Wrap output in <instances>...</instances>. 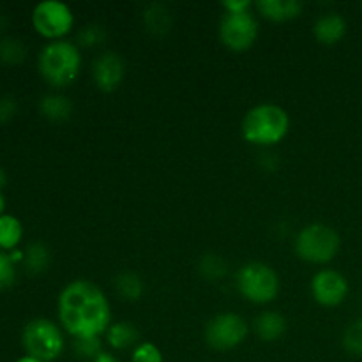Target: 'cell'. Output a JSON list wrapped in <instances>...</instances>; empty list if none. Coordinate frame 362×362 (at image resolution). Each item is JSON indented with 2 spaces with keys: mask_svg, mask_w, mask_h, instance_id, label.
Returning a JSON list of instances; mask_svg holds the SVG:
<instances>
[{
  "mask_svg": "<svg viewBox=\"0 0 362 362\" xmlns=\"http://www.w3.org/2000/svg\"><path fill=\"white\" fill-rule=\"evenodd\" d=\"M59 320L76 338H99L112 325L108 297L87 279L71 281L59 296Z\"/></svg>",
  "mask_w": 362,
  "mask_h": 362,
  "instance_id": "obj_1",
  "label": "cell"
},
{
  "mask_svg": "<svg viewBox=\"0 0 362 362\" xmlns=\"http://www.w3.org/2000/svg\"><path fill=\"white\" fill-rule=\"evenodd\" d=\"M42 80L55 88L69 87L76 81L81 69L80 49L69 41L48 42L37 59Z\"/></svg>",
  "mask_w": 362,
  "mask_h": 362,
  "instance_id": "obj_2",
  "label": "cell"
},
{
  "mask_svg": "<svg viewBox=\"0 0 362 362\" xmlns=\"http://www.w3.org/2000/svg\"><path fill=\"white\" fill-rule=\"evenodd\" d=\"M290 129L288 113L278 105H258L243 120L244 140L260 147L279 144Z\"/></svg>",
  "mask_w": 362,
  "mask_h": 362,
  "instance_id": "obj_3",
  "label": "cell"
},
{
  "mask_svg": "<svg viewBox=\"0 0 362 362\" xmlns=\"http://www.w3.org/2000/svg\"><path fill=\"white\" fill-rule=\"evenodd\" d=\"M341 239L332 226L311 223L304 226L296 239V253L310 264H327L338 255Z\"/></svg>",
  "mask_w": 362,
  "mask_h": 362,
  "instance_id": "obj_4",
  "label": "cell"
},
{
  "mask_svg": "<svg viewBox=\"0 0 362 362\" xmlns=\"http://www.w3.org/2000/svg\"><path fill=\"white\" fill-rule=\"evenodd\" d=\"M21 343L27 356L35 357L41 362L59 359L66 346L62 331L48 318H35L28 322L21 334Z\"/></svg>",
  "mask_w": 362,
  "mask_h": 362,
  "instance_id": "obj_5",
  "label": "cell"
},
{
  "mask_svg": "<svg viewBox=\"0 0 362 362\" xmlns=\"http://www.w3.org/2000/svg\"><path fill=\"white\" fill-rule=\"evenodd\" d=\"M237 288L250 303L267 304L278 297L279 278L269 265L262 262H250L237 272Z\"/></svg>",
  "mask_w": 362,
  "mask_h": 362,
  "instance_id": "obj_6",
  "label": "cell"
},
{
  "mask_svg": "<svg viewBox=\"0 0 362 362\" xmlns=\"http://www.w3.org/2000/svg\"><path fill=\"white\" fill-rule=\"evenodd\" d=\"M32 25L35 32L46 39H55L67 35L74 25V14L64 2L57 0H46V2L37 4L32 13Z\"/></svg>",
  "mask_w": 362,
  "mask_h": 362,
  "instance_id": "obj_7",
  "label": "cell"
},
{
  "mask_svg": "<svg viewBox=\"0 0 362 362\" xmlns=\"http://www.w3.org/2000/svg\"><path fill=\"white\" fill-rule=\"evenodd\" d=\"M250 332V325L235 313L216 315L205 327V341L211 349L226 352L244 343Z\"/></svg>",
  "mask_w": 362,
  "mask_h": 362,
  "instance_id": "obj_8",
  "label": "cell"
},
{
  "mask_svg": "<svg viewBox=\"0 0 362 362\" xmlns=\"http://www.w3.org/2000/svg\"><path fill=\"white\" fill-rule=\"evenodd\" d=\"M219 37L232 52H246L258 37V21L250 11L226 13L219 23Z\"/></svg>",
  "mask_w": 362,
  "mask_h": 362,
  "instance_id": "obj_9",
  "label": "cell"
},
{
  "mask_svg": "<svg viewBox=\"0 0 362 362\" xmlns=\"http://www.w3.org/2000/svg\"><path fill=\"white\" fill-rule=\"evenodd\" d=\"M349 281L345 276L332 269L317 272L311 279V293L320 306H339L349 296Z\"/></svg>",
  "mask_w": 362,
  "mask_h": 362,
  "instance_id": "obj_10",
  "label": "cell"
},
{
  "mask_svg": "<svg viewBox=\"0 0 362 362\" xmlns=\"http://www.w3.org/2000/svg\"><path fill=\"white\" fill-rule=\"evenodd\" d=\"M126 76V66L119 53L105 52L94 60L92 66V78L99 90L113 92L120 87Z\"/></svg>",
  "mask_w": 362,
  "mask_h": 362,
  "instance_id": "obj_11",
  "label": "cell"
},
{
  "mask_svg": "<svg viewBox=\"0 0 362 362\" xmlns=\"http://www.w3.org/2000/svg\"><path fill=\"white\" fill-rule=\"evenodd\" d=\"M315 37L322 42V45H336L341 41L346 34V21L341 14L338 13H327L320 16L315 23Z\"/></svg>",
  "mask_w": 362,
  "mask_h": 362,
  "instance_id": "obj_12",
  "label": "cell"
},
{
  "mask_svg": "<svg viewBox=\"0 0 362 362\" xmlns=\"http://www.w3.org/2000/svg\"><path fill=\"white\" fill-rule=\"evenodd\" d=\"M303 2L299 0H258L257 9L262 16L272 21H288L303 13Z\"/></svg>",
  "mask_w": 362,
  "mask_h": 362,
  "instance_id": "obj_13",
  "label": "cell"
},
{
  "mask_svg": "<svg viewBox=\"0 0 362 362\" xmlns=\"http://www.w3.org/2000/svg\"><path fill=\"white\" fill-rule=\"evenodd\" d=\"M286 331V320L276 311H264L255 320V332L262 341H278Z\"/></svg>",
  "mask_w": 362,
  "mask_h": 362,
  "instance_id": "obj_14",
  "label": "cell"
},
{
  "mask_svg": "<svg viewBox=\"0 0 362 362\" xmlns=\"http://www.w3.org/2000/svg\"><path fill=\"white\" fill-rule=\"evenodd\" d=\"M39 110L52 122H64L73 113V103L62 94H48L39 103Z\"/></svg>",
  "mask_w": 362,
  "mask_h": 362,
  "instance_id": "obj_15",
  "label": "cell"
},
{
  "mask_svg": "<svg viewBox=\"0 0 362 362\" xmlns=\"http://www.w3.org/2000/svg\"><path fill=\"white\" fill-rule=\"evenodd\" d=\"M106 339H108V345L115 350H126L129 346L136 345L138 339H140V332L129 322H117L112 324L106 331Z\"/></svg>",
  "mask_w": 362,
  "mask_h": 362,
  "instance_id": "obj_16",
  "label": "cell"
},
{
  "mask_svg": "<svg viewBox=\"0 0 362 362\" xmlns=\"http://www.w3.org/2000/svg\"><path fill=\"white\" fill-rule=\"evenodd\" d=\"M144 23L154 35H163L172 28V14L163 4H151L144 11Z\"/></svg>",
  "mask_w": 362,
  "mask_h": 362,
  "instance_id": "obj_17",
  "label": "cell"
},
{
  "mask_svg": "<svg viewBox=\"0 0 362 362\" xmlns=\"http://www.w3.org/2000/svg\"><path fill=\"white\" fill-rule=\"evenodd\" d=\"M49 250L42 243H34L23 253V264L30 274H41L49 267Z\"/></svg>",
  "mask_w": 362,
  "mask_h": 362,
  "instance_id": "obj_18",
  "label": "cell"
},
{
  "mask_svg": "<svg viewBox=\"0 0 362 362\" xmlns=\"http://www.w3.org/2000/svg\"><path fill=\"white\" fill-rule=\"evenodd\" d=\"M23 237V226L20 219L14 216H0V247L2 250H14Z\"/></svg>",
  "mask_w": 362,
  "mask_h": 362,
  "instance_id": "obj_19",
  "label": "cell"
},
{
  "mask_svg": "<svg viewBox=\"0 0 362 362\" xmlns=\"http://www.w3.org/2000/svg\"><path fill=\"white\" fill-rule=\"evenodd\" d=\"M115 290L122 299L138 300L144 296V281L134 272H122L115 278Z\"/></svg>",
  "mask_w": 362,
  "mask_h": 362,
  "instance_id": "obj_20",
  "label": "cell"
},
{
  "mask_svg": "<svg viewBox=\"0 0 362 362\" xmlns=\"http://www.w3.org/2000/svg\"><path fill=\"white\" fill-rule=\"evenodd\" d=\"M200 272L211 281H216L226 274V262L219 255H205L200 262Z\"/></svg>",
  "mask_w": 362,
  "mask_h": 362,
  "instance_id": "obj_21",
  "label": "cell"
},
{
  "mask_svg": "<svg viewBox=\"0 0 362 362\" xmlns=\"http://www.w3.org/2000/svg\"><path fill=\"white\" fill-rule=\"evenodd\" d=\"M343 346L352 356L362 357V318L346 327L345 334H343Z\"/></svg>",
  "mask_w": 362,
  "mask_h": 362,
  "instance_id": "obj_22",
  "label": "cell"
},
{
  "mask_svg": "<svg viewBox=\"0 0 362 362\" xmlns=\"http://www.w3.org/2000/svg\"><path fill=\"white\" fill-rule=\"evenodd\" d=\"M25 57L23 42L18 39L7 37L0 41V60L6 64H18Z\"/></svg>",
  "mask_w": 362,
  "mask_h": 362,
  "instance_id": "obj_23",
  "label": "cell"
},
{
  "mask_svg": "<svg viewBox=\"0 0 362 362\" xmlns=\"http://www.w3.org/2000/svg\"><path fill=\"white\" fill-rule=\"evenodd\" d=\"M73 350L76 357L87 361H94L103 352L99 338H76L73 343Z\"/></svg>",
  "mask_w": 362,
  "mask_h": 362,
  "instance_id": "obj_24",
  "label": "cell"
},
{
  "mask_svg": "<svg viewBox=\"0 0 362 362\" xmlns=\"http://www.w3.org/2000/svg\"><path fill=\"white\" fill-rule=\"evenodd\" d=\"M106 37L105 28L99 27V25H87L85 28H81L80 34H78V42L85 48H94L99 46Z\"/></svg>",
  "mask_w": 362,
  "mask_h": 362,
  "instance_id": "obj_25",
  "label": "cell"
},
{
  "mask_svg": "<svg viewBox=\"0 0 362 362\" xmlns=\"http://www.w3.org/2000/svg\"><path fill=\"white\" fill-rule=\"evenodd\" d=\"M131 362H163V354L154 343H140L133 350Z\"/></svg>",
  "mask_w": 362,
  "mask_h": 362,
  "instance_id": "obj_26",
  "label": "cell"
},
{
  "mask_svg": "<svg viewBox=\"0 0 362 362\" xmlns=\"http://www.w3.org/2000/svg\"><path fill=\"white\" fill-rule=\"evenodd\" d=\"M14 279H16V267L13 257L0 251V290L9 288Z\"/></svg>",
  "mask_w": 362,
  "mask_h": 362,
  "instance_id": "obj_27",
  "label": "cell"
},
{
  "mask_svg": "<svg viewBox=\"0 0 362 362\" xmlns=\"http://www.w3.org/2000/svg\"><path fill=\"white\" fill-rule=\"evenodd\" d=\"M16 113V101L11 98L0 99V122H7Z\"/></svg>",
  "mask_w": 362,
  "mask_h": 362,
  "instance_id": "obj_28",
  "label": "cell"
},
{
  "mask_svg": "<svg viewBox=\"0 0 362 362\" xmlns=\"http://www.w3.org/2000/svg\"><path fill=\"white\" fill-rule=\"evenodd\" d=\"M226 13H244V11H250L251 2L250 0H226L223 2Z\"/></svg>",
  "mask_w": 362,
  "mask_h": 362,
  "instance_id": "obj_29",
  "label": "cell"
},
{
  "mask_svg": "<svg viewBox=\"0 0 362 362\" xmlns=\"http://www.w3.org/2000/svg\"><path fill=\"white\" fill-rule=\"evenodd\" d=\"M92 362H119V361H117V357L113 356V354L105 352V350H103V352L99 354V356L95 357V359Z\"/></svg>",
  "mask_w": 362,
  "mask_h": 362,
  "instance_id": "obj_30",
  "label": "cell"
},
{
  "mask_svg": "<svg viewBox=\"0 0 362 362\" xmlns=\"http://www.w3.org/2000/svg\"><path fill=\"white\" fill-rule=\"evenodd\" d=\"M16 362H41V361H39V359H35V357L25 356V357H21V359H18Z\"/></svg>",
  "mask_w": 362,
  "mask_h": 362,
  "instance_id": "obj_31",
  "label": "cell"
},
{
  "mask_svg": "<svg viewBox=\"0 0 362 362\" xmlns=\"http://www.w3.org/2000/svg\"><path fill=\"white\" fill-rule=\"evenodd\" d=\"M4 209H6V198L0 193V216H4Z\"/></svg>",
  "mask_w": 362,
  "mask_h": 362,
  "instance_id": "obj_32",
  "label": "cell"
},
{
  "mask_svg": "<svg viewBox=\"0 0 362 362\" xmlns=\"http://www.w3.org/2000/svg\"><path fill=\"white\" fill-rule=\"evenodd\" d=\"M4 186H6V173H4V170L0 168V189H2Z\"/></svg>",
  "mask_w": 362,
  "mask_h": 362,
  "instance_id": "obj_33",
  "label": "cell"
}]
</instances>
